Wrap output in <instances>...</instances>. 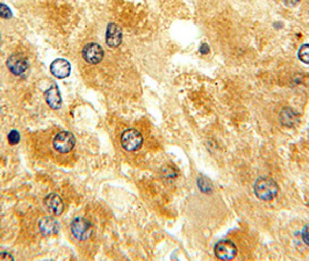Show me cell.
I'll return each instance as SVG.
<instances>
[{"label": "cell", "instance_id": "cell-1", "mask_svg": "<svg viewBox=\"0 0 309 261\" xmlns=\"http://www.w3.org/2000/svg\"><path fill=\"white\" fill-rule=\"evenodd\" d=\"M254 189L255 194L259 200L271 201L277 196L279 187L278 183L274 181L272 178L260 177L259 179H257V181L255 182Z\"/></svg>", "mask_w": 309, "mask_h": 261}, {"label": "cell", "instance_id": "cell-2", "mask_svg": "<svg viewBox=\"0 0 309 261\" xmlns=\"http://www.w3.org/2000/svg\"><path fill=\"white\" fill-rule=\"evenodd\" d=\"M121 145L126 151H136L143 144V137L136 129H127L121 135Z\"/></svg>", "mask_w": 309, "mask_h": 261}, {"label": "cell", "instance_id": "cell-3", "mask_svg": "<svg viewBox=\"0 0 309 261\" xmlns=\"http://www.w3.org/2000/svg\"><path fill=\"white\" fill-rule=\"evenodd\" d=\"M71 233L79 241H86L92 236V225L84 217H77L71 222Z\"/></svg>", "mask_w": 309, "mask_h": 261}, {"label": "cell", "instance_id": "cell-4", "mask_svg": "<svg viewBox=\"0 0 309 261\" xmlns=\"http://www.w3.org/2000/svg\"><path fill=\"white\" fill-rule=\"evenodd\" d=\"M76 138L69 131H62L55 136L53 145L55 150L59 153H68L75 148Z\"/></svg>", "mask_w": 309, "mask_h": 261}, {"label": "cell", "instance_id": "cell-5", "mask_svg": "<svg viewBox=\"0 0 309 261\" xmlns=\"http://www.w3.org/2000/svg\"><path fill=\"white\" fill-rule=\"evenodd\" d=\"M83 58L92 65L99 64L104 58V49L98 43H89L83 49Z\"/></svg>", "mask_w": 309, "mask_h": 261}, {"label": "cell", "instance_id": "cell-6", "mask_svg": "<svg viewBox=\"0 0 309 261\" xmlns=\"http://www.w3.org/2000/svg\"><path fill=\"white\" fill-rule=\"evenodd\" d=\"M215 254L221 260H233L237 254V247L231 241L218 242L215 246Z\"/></svg>", "mask_w": 309, "mask_h": 261}, {"label": "cell", "instance_id": "cell-7", "mask_svg": "<svg viewBox=\"0 0 309 261\" xmlns=\"http://www.w3.org/2000/svg\"><path fill=\"white\" fill-rule=\"evenodd\" d=\"M45 207L51 215L54 216H59L62 215L64 211V202L62 198L57 194L51 193L47 195L45 199Z\"/></svg>", "mask_w": 309, "mask_h": 261}, {"label": "cell", "instance_id": "cell-8", "mask_svg": "<svg viewBox=\"0 0 309 261\" xmlns=\"http://www.w3.org/2000/svg\"><path fill=\"white\" fill-rule=\"evenodd\" d=\"M122 42V31L117 23H109L106 32V43L109 48H118Z\"/></svg>", "mask_w": 309, "mask_h": 261}, {"label": "cell", "instance_id": "cell-9", "mask_svg": "<svg viewBox=\"0 0 309 261\" xmlns=\"http://www.w3.org/2000/svg\"><path fill=\"white\" fill-rule=\"evenodd\" d=\"M6 65L8 70L16 76L24 75L28 68L27 61L23 56H19V55H12V56H10L6 62Z\"/></svg>", "mask_w": 309, "mask_h": 261}, {"label": "cell", "instance_id": "cell-10", "mask_svg": "<svg viewBox=\"0 0 309 261\" xmlns=\"http://www.w3.org/2000/svg\"><path fill=\"white\" fill-rule=\"evenodd\" d=\"M50 71L56 78H59V79L67 78V77L70 75V71H71L70 63H69L67 59H63V58L55 59L50 65Z\"/></svg>", "mask_w": 309, "mask_h": 261}, {"label": "cell", "instance_id": "cell-11", "mask_svg": "<svg viewBox=\"0 0 309 261\" xmlns=\"http://www.w3.org/2000/svg\"><path fill=\"white\" fill-rule=\"evenodd\" d=\"M40 231L43 236H54L59 231V223L53 217H45L40 221Z\"/></svg>", "mask_w": 309, "mask_h": 261}, {"label": "cell", "instance_id": "cell-12", "mask_svg": "<svg viewBox=\"0 0 309 261\" xmlns=\"http://www.w3.org/2000/svg\"><path fill=\"white\" fill-rule=\"evenodd\" d=\"M45 98L47 104L49 105L50 108L53 109H58L62 106V97L59 93V89L57 86H51L48 88L45 93Z\"/></svg>", "mask_w": 309, "mask_h": 261}, {"label": "cell", "instance_id": "cell-13", "mask_svg": "<svg viewBox=\"0 0 309 261\" xmlns=\"http://www.w3.org/2000/svg\"><path fill=\"white\" fill-rule=\"evenodd\" d=\"M279 118H280L281 125H284L287 128H293L297 126V123L299 122L298 114L292 108L282 109L280 112V115H279Z\"/></svg>", "mask_w": 309, "mask_h": 261}, {"label": "cell", "instance_id": "cell-14", "mask_svg": "<svg viewBox=\"0 0 309 261\" xmlns=\"http://www.w3.org/2000/svg\"><path fill=\"white\" fill-rule=\"evenodd\" d=\"M298 56L302 63L309 64V44H303L301 48L299 49Z\"/></svg>", "mask_w": 309, "mask_h": 261}, {"label": "cell", "instance_id": "cell-15", "mask_svg": "<svg viewBox=\"0 0 309 261\" xmlns=\"http://www.w3.org/2000/svg\"><path fill=\"white\" fill-rule=\"evenodd\" d=\"M7 140L11 145H15L20 142V134L16 130H11L7 136Z\"/></svg>", "mask_w": 309, "mask_h": 261}, {"label": "cell", "instance_id": "cell-16", "mask_svg": "<svg viewBox=\"0 0 309 261\" xmlns=\"http://www.w3.org/2000/svg\"><path fill=\"white\" fill-rule=\"evenodd\" d=\"M12 11L10 10V7L6 6L5 4H0V16L3 19H11L12 18Z\"/></svg>", "mask_w": 309, "mask_h": 261}, {"label": "cell", "instance_id": "cell-17", "mask_svg": "<svg viewBox=\"0 0 309 261\" xmlns=\"http://www.w3.org/2000/svg\"><path fill=\"white\" fill-rule=\"evenodd\" d=\"M302 238L303 242L306 243L307 245H309V224L304 226V229L302 230Z\"/></svg>", "mask_w": 309, "mask_h": 261}, {"label": "cell", "instance_id": "cell-18", "mask_svg": "<svg viewBox=\"0 0 309 261\" xmlns=\"http://www.w3.org/2000/svg\"><path fill=\"white\" fill-rule=\"evenodd\" d=\"M0 260H14V258L10 253H7V252H2L0 253Z\"/></svg>", "mask_w": 309, "mask_h": 261}, {"label": "cell", "instance_id": "cell-19", "mask_svg": "<svg viewBox=\"0 0 309 261\" xmlns=\"http://www.w3.org/2000/svg\"><path fill=\"white\" fill-rule=\"evenodd\" d=\"M284 2L289 7H294V6H297L298 4L301 2V0H284Z\"/></svg>", "mask_w": 309, "mask_h": 261}, {"label": "cell", "instance_id": "cell-20", "mask_svg": "<svg viewBox=\"0 0 309 261\" xmlns=\"http://www.w3.org/2000/svg\"><path fill=\"white\" fill-rule=\"evenodd\" d=\"M209 51V48H208V44H203L201 45V48H200V53L201 54H207Z\"/></svg>", "mask_w": 309, "mask_h": 261}]
</instances>
